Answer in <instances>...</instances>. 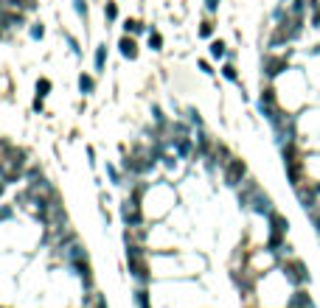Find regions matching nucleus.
<instances>
[{
    "label": "nucleus",
    "instance_id": "nucleus-3",
    "mask_svg": "<svg viewBox=\"0 0 320 308\" xmlns=\"http://www.w3.org/2000/svg\"><path fill=\"white\" fill-rule=\"evenodd\" d=\"M67 263L76 269V275L82 280H85L87 286H90V280H93V275H90V263H87V252H85V247L82 244H70L67 247Z\"/></svg>",
    "mask_w": 320,
    "mask_h": 308
},
{
    "label": "nucleus",
    "instance_id": "nucleus-18",
    "mask_svg": "<svg viewBox=\"0 0 320 308\" xmlns=\"http://www.w3.org/2000/svg\"><path fill=\"white\" fill-rule=\"evenodd\" d=\"M73 9L79 17H87V0H73Z\"/></svg>",
    "mask_w": 320,
    "mask_h": 308
},
{
    "label": "nucleus",
    "instance_id": "nucleus-23",
    "mask_svg": "<svg viewBox=\"0 0 320 308\" xmlns=\"http://www.w3.org/2000/svg\"><path fill=\"white\" fill-rule=\"evenodd\" d=\"M152 115H155L157 123H166V115H163V109H160V107H152Z\"/></svg>",
    "mask_w": 320,
    "mask_h": 308
},
{
    "label": "nucleus",
    "instance_id": "nucleus-5",
    "mask_svg": "<svg viewBox=\"0 0 320 308\" xmlns=\"http://www.w3.org/2000/svg\"><path fill=\"white\" fill-rule=\"evenodd\" d=\"M264 76L267 79H275V76H281L284 70H290V59L287 56H275V54H267L264 56Z\"/></svg>",
    "mask_w": 320,
    "mask_h": 308
},
{
    "label": "nucleus",
    "instance_id": "nucleus-12",
    "mask_svg": "<svg viewBox=\"0 0 320 308\" xmlns=\"http://www.w3.org/2000/svg\"><path fill=\"white\" fill-rule=\"evenodd\" d=\"M149 48L152 51H160V48H163V36H160V31H149Z\"/></svg>",
    "mask_w": 320,
    "mask_h": 308
},
{
    "label": "nucleus",
    "instance_id": "nucleus-6",
    "mask_svg": "<svg viewBox=\"0 0 320 308\" xmlns=\"http://www.w3.org/2000/svg\"><path fill=\"white\" fill-rule=\"evenodd\" d=\"M121 218H124V224L127 227H138L140 222H144V213H140V202H135V199H127L121 205Z\"/></svg>",
    "mask_w": 320,
    "mask_h": 308
},
{
    "label": "nucleus",
    "instance_id": "nucleus-1",
    "mask_svg": "<svg viewBox=\"0 0 320 308\" xmlns=\"http://www.w3.org/2000/svg\"><path fill=\"white\" fill-rule=\"evenodd\" d=\"M127 263H129L132 278L138 280L140 286L152 283V269H149V263H146V252H144L140 244H127Z\"/></svg>",
    "mask_w": 320,
    "mask_h": 308
},
{
    "label": "nucleus",
    "instance_id": "nucleus-21",
    "mask_svg": "<svg viewBox=\"0 0 320 308\" xmlns=\"http://www.w3.org/2000/svg\"><path fill=\"white\" fill-rule=\"evenodd\" d=\"M188 121H191L194 126H202V118H199V112H197V109H188Z\"/></svg>",
    "mask_w": 320,
    "mask_h": 308
},
{
    "label": "nucleus",
    "instance_id": "nucleus-11",
    "mask_svg": "<svg viewBox=\"0 0 320 308\" xmlns=\"http://www.w3.org/2000/svg\"><path fill=\"white\" fill-rule=\"evenodd\" d=\"M135 300H138V305H140V308H152V302H149V291H146V286H140V289L135 291Z\"/></svg>",
    "mask_w": 320,
    "mask_h": 308
},
{
    "label": "nucleus",
    "instance_id": "nucleus-13",
    "mask_svg": "<svg viewBox=\"0 0 320 308\" xmlns=\"http://www.w3.org/2000/svg\"><path fill=\"white\" fill-rule=\"evenodd\" d=\"M222 76H225L228 81H233V84H239V73H236L233 65H225V67H222Z\"/></svg>",
    "mask_w": 320,
    "mask_h": 308
},
{
    "label": "nucleus",
    "instance_id": "nucleus-9",
    "mask_svg": "<svg viewBox=\"0 0 320 308\" xmlns=\"http://www.w3.org/2000/svg\"><path fill=\"white\" fill-rule=\"evenodd\" d=\"M211 56H214V59H222V56H228V45H225L222 39H214V42H211Z\"/></svg>",
    "mask_w": 320,
    "mask_h": 308
},
{
    "label": "nucleus",
    "instance_id": "nucleus-7",
    "mask_svg": "<svg viewBox=\"0 0 320 308\" xmlns=\"http://www.w3.org/2000/svg\"><path fill=\"white\" fill-rule=\"evenodd\" d=\"M118 48H121V56L124 59H138V45H135L132 36H121V42H118Z\"/></svg>",
    "mask_w": 320,
    "mask_h": 308
},
{
    "label": "nucleus",
    "instance_id": "nucleus-27",
    "mask_svg": "<svg viewBox=\"0 0 320 308\" xmlns=\"http://www.w3.org/2000/svg\"><path fill=\"white\" fill-rule=\"evenodd\" d=\"M199 70L208 73V76H214V70H211V65H208V62H199Z\"/></svg>",
    "mask_w": 320,
    "mask_h": 308
},
{
    "label": "nucleus",
    "instance_id": "nucleus-25",
    "mask_svg": "<svg viewBox=\"0 0 320 308\" xmlns=\"http://www.w3.org/2000/svg\"><path fill=\"white\" fill-rule=\"evenodd\" d=\"M12 207H3V210H0V222H6V218H12Z\"/></svg>",
    "mask_w": 320,
    "mask_h": 308
},
{
    "label": "nucleus",
    "instance_id": "nucleus-15",
    "mask_svg": "<svg viewBox=\"0 0 320 308\" xmlns=\"http://www.w3.org/2000/svg\"><path fill=\"white\" fill-rule=\"evenodd\" d=\"M104 17H107L110 23H113V20L118 17V6H115V3H110V0L104 3Z\"/></svg>",
    "mask_w": 320,
    "mask_h": 308
},
{
    "label": "nucleus",
    "instance_id": "nucleus-8",
    "mask_svg": "<svg viewBox=\"0 0 320 308\" xmlns=\"http://www.w3.org/2000/svg\"><path fill=\"white\" fill-rule=\"evenodd\" d=\"M79 90L85 93V96H90V93L96 90V81H93L90 76H85V73H82V76H79Z\"/></svg>",
    "mask_w": 320,
    "mask_h": 308
},
{
    "label": "nucleus",
    "instance_id": "nucleus-26",
    "mask_svg": "<svg viewBox=\"0 0 320 308\" xmlns=\"http://www.w3.org/2000/svg\"><path fill=\"white\" fill-rule=\"evenodd\" d=\"M205 6H208V12H217V9H219V0H205Z\"/></svg>",
    "mask_w": 320,
    "mask_h": 308
},
{
    "label": "nucleus",
    "instance_id": "nucleus-19",
    "mask_svg": "<svg viewBox=\"0 0 320 308\" xmlns=\"http://www.w3.org/2000/svg\"><path fill=\"white\" fill-rule=\"evenodd\" d=\"M107 174H110V180H113V185H124V182H121V174L115 171V165L107 163Z\"/></svg>",
    "mask_w": 320,
    "mask_h": 308
},
{
    "label": "nucleus",
    "instance_id": "nucleus-17",
    "mask_svg": "<svg viewBox=\"0 0 320 308\" xmlns=\"http://www.w3.org/2000/svg\"><path fill=\"white\" fill-rule=\"evenodd\" d=\"M45 36V25L43 23H34L31 25V39H43Z\"/></svg>",
    "mask_w": 320,
    "mask_h": 308
},
{
    "label": "nucleus",
    "instance_id": "nucleus-2",
    "mask_svg": "<svg viewBox=\"0 0 320 308\" xmlns=\"http://www.w3.org/2000/svg\"><path fill=\"white\" fill-rule=\"evenodd\" d=\"M281 272L287 275V280H290L295 289H303V286L309 283V266L303 263L301 258H287V260H281Z\"/></svg>",
    "mask_w": 320,
    "mask_h": 308
},
{
    "label": "nucleus",
    "instance_id": "nucleus-24",
    "mask_svg": "<svg viewBox=\"0 0 320 308\" xmlns=\"http://www.w3.org/2000/svg\"><path fill=\"white\" fill-rule=\"evenodd\" d=\"M67 45H70V51H73V54H76V56L82 54V48H79V42H76V39H73L70 34H67Z\"/></svg>",
    "mask_w": 320,
    "mask_h": 308
},
{
    "label": "nucleus",
    "instance_id": "nucleus-20",
    "mask_svg": "<svg viewBox=\"0 0 320 308\" xmlns=\"http://www.w3.org/2000/svg\"><path fill=\"white\" fill-rule=\"evenodd\" d=\"M144 191H146V185H135V188H132V194H129V199L140 202V199H144Z\"/></svg>",
    "mask_w": 320,
    "mask_h": 308
},
{
    "label": "nucleus",
    "instance_id": "nucleus-28",
    "mask_svg": "<svg viewBox=\"0 0 320 308\" xmlns=\"http://www.w3.org/2000/svg\"><path fill=\"white\" fill-rule=\"evenodd\" d=\"M34 112H43V98H40V96L34 98Z\"/></svg>",
    "mask_w": 320,
    "mask_h": 308
},
{
    "label": "nucleus",
    "instance_id": "nucleus-10",
    "mask_svg": "<svg viewBox=\"0 0 320 308\" xmlns=\"http://www.w3.org/2000/svg\"><path fill=\"white\" fill-rule=\"evenodd\" d=\"M104 65H107V45H98L96 48V70L104 73Z\"/></svg>",
    "mask_w": 320,
    "mask_h": 308
},
{
    "label": "nucleus",
    "instance_id": "nucleus-16",
    "mask_svg": "<svg viewBox=\"0 0 320 308\" xmlns=\"http://www.w3.org/2000/svg\"><path fill=\"white\" fill-rule=\"evenodd\" d=\"M124 31H127V34H140L144 25H140L138 20H127V23H124Z\"/></svg>",
    "mask_w": 320,
    "mask_h": 308
},
{
    "label": "nucleus",
    "instance_id": "nucleus-22",
    "mask_svg": "<svg viewBox=\"0 0 320 308\" xmlns=\"http://www.w3.org/2000/svg\"><path fill=\"white\" fill-rule=\"evenodd\" d=\"M214 34V23H202L199 25V36H211Z\"/></svg>",
    "mask_w": 320,
    "mask_h": 308
},
{
    "label": "nucleus",
    "instance_id": "nucleus-4",
    "mask_svg": "<svg viewBox=\"0 0 320 308\" xmlns=\"http://www.w3.org/2000/svg\"><path fill=\"white\" fill-rule=\"evenodd\" d=\"M222 174H225V182H228L230 188H239L244 180H247V165H244L242 157H230L228 165L222 168Z\"/></svg>",
    "mask_w": 320,
    "mask_h": 308
},
{
    "label": "nucleus",
    "instance_id": "nucleus-14",
    "mask_svg": "<svg viewBox=\"0 0 320 308\" xmlns=\"http://www.w3.org/2000/svg\"><path fill=\"white\" fill-rule=\"evenodd\" d=\"M48 93H51V79H40V81H37V96L45 98Z\"/></svg>",
    "mask_w": 320,
    "mask_h": 308
}]
</instances>
